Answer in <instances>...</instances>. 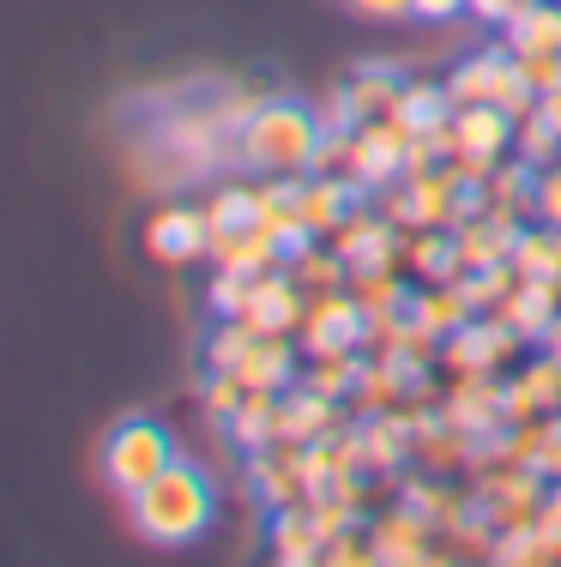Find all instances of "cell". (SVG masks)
<instances>
[{"label":"cell","instance_id":"cell-17","mask_svg":"<svg viewBox=\"0 0 561 567\" xmlns=\"http://www.w3.org/2000/svg\"><path fill=\"white\" fill-rule=\"evenodd\" d=\"M230 441L248 453L260 447H278V393H266V386H248L242 404L230 411Z\"/></svg>","mask_w":561,"mask_h":567},{"label":"cell","instance_id":"cell-30","mask_svg":"<svg viewBox=\"0 0 561 567\" xmlns=\"http://www.w3.org/2000/svg\"><path fill=\"white\" fill-rule=\"evenodd\" d=\"M253 339H260V332H248L242 320H230V327H218V332H211L206 362H211V369H236V362L248 357V344H253Z\"/></svg>","mask_w":561,"mask_h":567},{"label":"cell","instance_id":"cell-3","mask_svg":"<svg viewBox=\"0 0 561 567\" xmlns=\"http://www.w3.org/2000/svg\"><path fill=\"white\" fill-rule=\"evenodd\" d=\"M169 465H176V441H169V429L152 423V416H127V423L110 429V441H103V477L122 495H139L145 483Z\"/></svg>","mask_w":561,"mask_h":567},{"label":"cell","instance_id":"cell-37","mask_svg":"<svg viewBox=\"0 0 561 567\" xmlns=\"http://www.w3.org/2000/svg\"><path fill=\"white\" fill-rule=\"evenodd\" d=\"M471 0H411V12L417 19H429V24H440V19H453V12H465Z\"/></svg>","mask_w":561,"mask_h":567},{"label":"cell","instance_id":"cell-18","mask_svg":"<svg viewBox=\"0 0 561 567\" xmlns=\"http://www.w3.org/2000/svg\"><path fill=\"white\" fill-rule=\"evenodd\" d=\"M501 404H507V423H531V416H538L543 404H561V357L531 362L526 381L501 393Z\"/></svg>","mask_w":561,"mask_h":567},{"label":"cell","instance_id":"cell-8","mask_svg":"<svg viewBox=\"0 0 561 567\" xmlns=\"http://www.w3.org/2000/svg\"><path fill=\"white\" fill-rule=\"evenodd\" d=\"M145 248L157 254V260H169V266H187V260H199V254H211V224H206V212H194V206H164L152 218V229H145Z\"/></svg>","mask_w":561,"mask_h":567},{"label":"cell","instance_id":"cell-27","mask_svg":"<svg viewBox=\"0 0 561 567\" xmlns=\"http://www.w3.org/2000/svg\"><path fill=\"white\" fill-rule=\"evenodd\" d=\"M344 91H351V103H356L363 115H374V110H393V97H398V79L386 73V66H363V73H356Z\"/></svg>","mask_w":561,"mask_h":567},{"label":"cell","instance_id":"cell-14","mask_svg":"<svg viewBox=\"0 0 561 567\" xmlns=\"http://www.w3.org/2000/svg\"><path fill=\"white\" fill-rule=\"evenodd\" d=\"M507 49L513 55H543V49H561V0H526L513 19L501 24Z\"/></svg>","mask_w":561,"mask_h":567},{"label":"cell","instance_id":"cell-38","mask_svg":"<svg viewBox=\"0 0 561 567\" xmlns=\"http://www.w3.org/2000/svg\"><path fill=\"white\" fill-rule=\"evenodd\" d=\"M519 7H526V0H471V12H477L484 24H507Z\"/></svg>","mask_w":561,"mask_h":567},{"label":"cell","instance_id":"cell-34","mask_svg":"<svg viewBox=\"0 0 561 567\" xmlns=\"http://www.w3.org/2000/svg\"><path fill=\"white\" fill-rule=\"evenodd\" d=\"M326 561H381V549H374V537L363 544V537H326Z\"/></svg>","mask_w":561,"mask_h":567},{"label":"cell","instance_id":"cell-10","mask_svg":"<svg viewBox=\"0 0 561 567\" xmlns=\"http://www.w3.org/2000/svg\"><path fill=\"white\" fill-rule=\"evenodd\" d=\"M453 140H459V157H496L513 145V115L496 110V103H471V110L453 115Z\"/></svg>","mask_w":561,"mask_h":567},{"label":"cell","instance_id":"cell-7","mask_svg":"<svg viewBox=\"0 0 561 567\" xmlns=\"http://www.w3.org/2000/svg\"><path fill=\"white\" fill-rule=\"evenodd\" d=\"M405 133L393 127V121H363V127L351 133V182L356 187H381V182H393L398 169H405Z\"/></svg>","mask_w":561,"mask_h":567},{"label":"cell","instance_id":"cell-25","mask_svg":"<svg viewBox=\"0 0 561 567\" xmlns=\"http://www.w3.org/2000/svg\"><path fill=\"white\" fill-rule=\"evenodd\" d=\"M206 224H211V241L248 229L253 224V194H248V187H224V194L206 206Z\"/></svg>","mask_w":561,"mask_h":567},{"label":"cell","instance_id":"cell-36","mask_svg":"<svg viewBox=\"0 0 561 567\" xmlns=\"http://www.w3.org/2000/svg\"><path fill=\"white\" fill-rule=\"evenodd\" d=\"M351 12H363V19H405L411 0H344Z\"/></svg>","mask_w":561,"mask_h":567},{"label":"cell","instance_id":"cell-39","mask_svg":"<svg viewBox=\"0 0 561 567\" xmlns=\"http://www.w3.org/2000/svg\"><path fill=\"white\" fill-rule=\"evenodd\" d=\"M538 115H543V121H550V127L561 133V91H543V97H538Z\"/></svg>","mask_w":561,"mask_h":567},{"label":"cell","instance_id":"cell-32","mask_svg":"<svg viewBox=\"0 0 561 567\" xmlns=\"http://www.w3.org/2000/svg\"><path fill=\"white\" fill-rule=\"evenodd\" d=\"M242 393H248V386L236 381L230 369H211V381H206V411L218 416V423H230V411L242 404Z\"/></svg>","mask_w":561,"mask_h":567},{"label":"cell","instance_id":"cell-33","mask_svg":"<svg viewBox=\"0 0 561 567\" xmlns=\"http://www.w3.org/2000/svg\"><path fill=\"white\" fill-rule=\"evenodd\" d=\"M531 212H538L550 229H561V169L538 175V187H531Z\"/></svg>","mask_w":561,"mask_h":567},{"label":"cell","instance_id":"cell-11","mask_svg":"<svg viewBox=\"0 0 561 567\" xmlns=\"http://www.w3.org/2000/svg\"><path fill=\"white\" fill-rule=\"evenodd\" d=\"M332 248L344 254V266H351V272H386V266H393V229H386L381 218H363V212H351V218L339 224V241H332Z\"/></svg>","mask_w":561,"mask_h":567},{"label":"cell","instance_id":"cell-15","mask_svg":"<svg viewBox=\"0 0 561 567\" xmlns=\"http://www.w3.org/2000/svg\"><path fill=\"white\" fill-rule=\"evenodd\" d=\"M230 374H236L242 386H266V393H284L290 374H297V350L284 344V332H272V339H253V344H248V357L236 362Z\"/></svg>","mask_w":561,"mask_h":567},{"label":"cell","instance_id":"cell-40","mask_svg":"<svg viewBox=\"0 0 561 567\" xmlns=\"http://www.w3.org/2000/svg\"><path fill=\"white\" fill-rule=\"evenodd\" d=\"M543 339H550V357H561V320H550V332H543Z\"/></svg>","mask_w":561,"mask_h":567},{"label":"cell","instance_id":"cell-31","mask_svg":"<svg viewBox=\"0 0 561 567\" xmlns=\"http://www.w3.org/2000/svg\"><path fill=\"white\" fill-rule=\"evenodd\" d=\"M513 66H519V79H526L531 91H561V49H543V55H513Z\"/></svg>","mask_w":561,"mask_h":567},{"label":"cell","instance_id":"cell-23","mask_svg":"<svg viewBox=\"0 0 561 567\" xmlns=\"http://www.w3.org/2000/svg\"><path fill=\"white\" fill-rule=\"evenodd\" d=\"M417 272L429 278V284H459V266H465V254H459V241L453 236H440V229H429V236L417 241Z\"/></svg>","mask_w":561,"mask_h":567},{"label":"cell","instance_id":"cell-13","mask_svg":"<svg viewBox=\"0 0 561 567\" xmlns=\"http://www.w3.org/2000/svg\"><path fill=\"white\" fill-rule=\"evenodd\" d=\"M272 556L284 561V567H309L326 556V537H320V525H314V513L309 507H278L272 513Z\"/></svg>","mask_w":561,"mask_h":567},{"label":"cell","instance_id":"cell-28","mask_svg":"<svg viewBox=\"0 0 561 567\" xmlns=\"http://www.w3.org/2000/svg\"><path fill=\"white\" fill-rule=\"evenodd\" d=\"M555 152H561V133L550 127V121H543L538 110H531V115H519V157H526L531 169H543Z\"/></svg>","mask_w":561,"mask_h":567},{"label":"cell","instance_id":"cell-16","mask_svg":"<svg viewBox=\"0 0 561 567\" xmlns=\"http://www.w3.org/2000/svg\"><path fill=\"white\" fill-rule=\"evenodd\" d=\"M351 199H356L351 175H314V182H302L297 206H302V224L309 229H339L351 218Z\"/></svg>","mask_w":561,"mask_h":567},{"label":"cell","instance_id":"cell-9","mask_svg":"<svg viewBox=\"0 0 561 567\" xmlns=\"http://www.w3.org/2000/svg\"><path fill=\"white\" fill-rule=\"evenodd\" d=\"M332 423H339V411H332V399L314 393V386L278 399V447H309V441H326Z\"/></svg>","mask_w":561,"mask_h":567},{"label":"cell","instance_id":"cell-35","mask_svg":"<svg viewBox=\"0 0 561 567\" xmlns=\"http://www.w3.org/2000/svg\"><path fill=\"white\" fill-rule=\"evenodd\" d=\"M538 537H543L550 549H561V489L543 495V507H538Z\"/></svg>","mask_w":561,"mask_h":567},{"label":"cell","instance_id":"cell-22","mask_svg":"<svg viewBox=\"0 0 561 567\" xmlns=\"http://www.w3.org/2000/svg\"><path fill=\"white\" fill-rule=\"evenodd\" d=\"M423 532H429V519L393 513V519L374 525V549H381V561H417L423 556Z\"/></svg>","mask_w":561,"mask_h":567},{"label":"cell","instance_id":"cell-20","mask_svg":"<svg viewBox=\"0 0 561 567\" xmlns=\"http://www.w3.org/2000/svg\"><path fill=\"white\" fill-rule=\"evenodd\" d=\"M411 320H417L423 332H459L465 320H471V296L459 290V284H435V290L417 296V308H411Z\"/></svg>","mask_w":561,"mask_h":567},{"label":"cell","instance_id":"cell-5","mask_svg":"<svg viewBox=\"0 0 561 567\" xmlns=\"http://www.w3.org/2000/svg\"><path fill=\"white\" fill-rule=\"evenodd\" d=\"M368 339V315L356 296H339V290H320V302H309L302 315V350L309 357H326V350H351Z\"/></svg>","mask_w":561,"mask_h":567},{"label":"cell","instance_id":"cell-26","mask_svg":"<svg viewBox=\"0 0 561 567\" xmlns=\"http://www.w3.org/2000/svg\"><path fill=\"white\" fill-rule=\"evenodd\" d=\"M290 272H297L302 284H314V290H339V284L351 278V266H344V254H339V248H332V254L302 248V254H290Z\"/></svg>","mask_w":561,"mask_h":567},{"label":"cell","instance_id":"cell-1","mask_svg":"<svg viewBox=\"0 0 561 567\" xmlns=\"http://www.w3.org/2000/svg\"><path fill=\"white\" fill-rule=\"evenodd\" d=\"M127 507H133L139 537H152V544H164V549H181V544H194V537L211 525L218 495H211L206 471L187 465V458H176V465L157 471L139 495H127Z\"/></svg>","mask_w":561,"mask_h":567},{"label":"cell","instance_id":"cell-19","mask_svg":"<svg viewBox=\"0 0 561 567\" xmlns=\"http://www.w3.org/2000/svg\"><path fill=\"white\" fill-rule=\"evenodd\" d=\"M386 121H393L405 140H429L440 121H447V91H435V85H398Z\"/></svg>","mask_w":561,"mask_h":567},{"label":"cell","instance_id":"cell-21","mask_svg":"<svg viewBox=\"0 0 561 567\" xmlns=\"http://www.w3.org/2000/svg\"><path fill=\"white\" fill-rule=\"evenodd\" d=\"M513 266H519V278L561 284V229H531V236H519Z\"/></svg>","mask_w":561,"mask_h":567},{"label":"cell","instance_id":"cell-4","mask_svg":"<svg viewBox=\"0 0 561 567\" xmlns=\"http://www.w3.org/2000/svg\"><path fill=\"white\" fill-rule=\"evenodd\" d=\"M447 103H453V110L496 103V110H507V115H531V110H538V91L519 79L513 61H501V55H471L459 73L447 79Z\"/></svg>","mask_w":561,"mask_h":567},{"label":"cell","instance_id":"cell-6","mask_svg":"<svg viewBox=\"0 0 561 567\" xmlns=\"http://www.w3.org/2000/svg\"><path fill=\"white\" fill-rule=\"evenodd\" d=\"M302 290H297V278H284V272H260L253 278V290H248V308L236 320H242L248 332H260V339H272V332H297L302 327Z\"/></svg>","mask_w":561,"mask_h":567},{"label":"cell","instance_id":"cell-12","mask_svg":"<svg viewBox=\"0 0 561 567\" xmlns=\"http://www.w3.org/2000/svg\"><path fill=\"white\" fill-rule=\"evenodd\" d=\"M513 339H519V332L507 327V320H489V327H471V320H465V327L447 339V362H453V369H465V374H489L507 350H513Z\"/></svg>","mask_w":561,"mask_h":567},{"label":"cell","instance_id":"cell-2","mask_svg":"<svg viewBox=\"0 0 561 567\" xmlns=\"http://www.w3.org/2000/svg\"><path fill=\"white\" fill-rule=\"evenodd\" d=\"M236 133H242V140H236L242 164L272 169V175H309L320 140H326V121L309 115L302 103H260Z\"/></svg>","mask_w":561,"mask_h":567},{"label":"cell","instance_id":"cell-24","mask_svg":"<svg viewBox=\"0 0 561 567\" xmlns=\"http://www.w3.org/2000/svg\"><path fill=\"white\" fill-rule=\"evenodd\" d=\"M356 381H363V362H356L351 350H326V357H314V369H309V381H302V386L339 399V393H351Z\"/></svg>","mask_w":561,"mask_h":567},{"label":"cell","instance_id":"cell-29","mask_svg":"<svg viewBox=\"0 0 561 567\" xmlns=\"http://www.w3.org/2000/svg\"><path fill=\"white\" fill-rule=\"evenodd\" d=\"M248 290H253L248 272H230V266H218V278H211V315L236 320V315L248 308Z\"/></svg>","mask_w":561,"mask_h":567}]
</instances>
